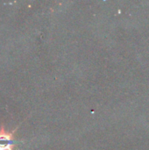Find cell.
I'll return each mask as SVG.
<instances>
[{"label": "cell", "mask_w": 149, "mask_h": 150, "mask_svg": "<svg viewBox=\"0 0 149 150\" xmlns=\"http://www.w3.org/2000/svg\"><path fill=\"white\" fill-rule=\"evenodd\" d=\"M18 127L13 129L11 133L6 132L4 126L0 128V150H14L16 145L23 143V142H18L15 140L14 134L18 130Z\"/></svg>", "instance_id": "1"}]
</instances>
